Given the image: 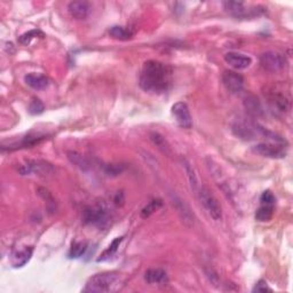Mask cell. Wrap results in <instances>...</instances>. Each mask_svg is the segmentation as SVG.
I'll return each mask as SVG.
<instances>
[{
    "label": "cell",
    "instance_id": "6da1fadb",
    "mask_svg": "<svg viewBox=\"0 0 293 293\" xmlns=\"http://www.w3.org/2000/svg\"><path fill=\"white\" fill-rule=\"evenodd\" d=\"M172 69L159 61L145 62L140 74V86L149 93H164L170 88Z\"/></svg>",
    "mask_w": 293,
    "mask_h": 293
},
{
    "label": "cell",
    "instance_id": "7a4b0ae2",
    "mask_svg": "<svg viewBox=\"0 0 293 293\" xmlns=\"http://www.w3.org/2000/svg\"><path fill=\"white\" fill-rule=\"evenodd\" d=\"M123 276L117 272H104L95 274L87 281L84 292H115L123 285Z\"/></svg>",
    "mask_w": 293,
    "mask_h": 293
},
{
    "label": "cell",
    "instance_id": "3957f363",
    "mask_svg": "<svg viewBox=\"0 0 293 293\" xmlns=\"http://www.w3.org/2000/svg\"><path fill=\"white\" fill-rule=\"evenodd\" d=\"M198 197L201 201L203 207L208 213L215 221H221L222 220V207L220 205L218 198L213 195L210 189L207 187H202L198 190Z\"/></svg>",
    "mask_w": 293,
    "mask_h": 293
},
{
    "label": "cell",
    "instance_id": "277c9868",
    "mask_svg": "<svg viewBox=\"0 0 293 293\" xmlns=\"http://www.w3.org/2000/svg\"><path fill=\"white\" fill-rule=\"evenodd\" d=\"M83 220L87 225L103 228L110 221V213L103 205L88 206L83 212Z\"/></svg>",
    "mask_w": 293,
    "mask_h": 293
},
{
    "label": "cell",
    "instance_id": "5b68a950",
    "mask_svg": "<svg viewBox=\"0 0 293 293\" xmlns=\"http://www.w3.org/2000/svg\"><path fill=\"white\" fill-rule=\"evenodd\" d=\"M18 172L21 175L37 174L41 176H47L54 173V167L48 162L41 159H29L24 164L18 166Z\"/></svg>",
    "mask_w": 293,
    "mask_h": 293
},
{
    "label": "cell",
    "instance_id": "8992f818",
    "mask_svg": "<svg viewBox=\"0 0 293 293\" xmlns=\"http://www.w3.org/2000/svg\"><path fill=\"white\" fill-rule=\"evenodd\" d=\"M260 64L266 71L278 72L287 66V61L283 54L269 50L260 55Z\"/></svg>",
    "mask_w": 293,
    "mask_h": 293
},
{
    "label": "cell",
    "instance_id": "52a82bcc",
    "mask_svg": "<svg viewBox=\"0 0 293 293\" xmlns=\"http://www.w3.org/2000/svg\"><path fill=\"white\" fill-rule=\"evenodd\" d=\"M253 151L260 156L273 158V159H281L286 156L284 145H280V143H258L253 147Z\"/></svg>",
    "mask_w": 293,
    "mask_h": 293
},
{
    "label": "cell",
    "instance_id": "ba28073f",
    "mask_svg": "<svg viewBox=\"0 0 293 293\" xmlns=\"http://www.w3.org/2000/svg\"><path fill=\"white\" fill-rule=\"evenodd\" d=\"M172 115L174 116L176 123L180 127L190 129L193 127V118L187 103L184 102H176L172 106Z\"/></svg>",
    "mask_w": 293,
    "mask_h": 293
},
{
    "label": "cell",
    "instance_id": "9c48e42d",
    "mask_svg": "<svg viewBox=\"0 0 293 293\" xmlns=\"http://www.w3.org/2000/svg\"><path fill=\"white\" fill-rule=\"evenodd\" d=\"M222 83L232 94H239L244 88V78L236 71L227 70L222 73Z\"/></svg>",
    "mask_w": 293,
    "mask_h": 293
},
{
    "label": "cell",
    "instance_id": "30bf717a",
    "mask_svg": "<svg viewBox=\"0 0 293 293\" xmlns=\"http://www.w3.org/2000/svg\"><path fill=\"white\" fill-rule=\"evenodd\" d=\"M268 104L274 113L278 115H284L289 113L291 108V102L289 97L282 94V93H272V94L268 96Z\"/></svg>",
    "mask_w": 293,
    "mask_h": 293
},
{
    "label": "cell",
    "instance_id": "8fae6325",
    "mask_svg": "<svg viewBox=\"0 0 293 293\" xmlns=\"http://www.w3.org/2000/svg\"><path fill=\"white\" fill-rule=\"evenodd\" d=\"M225 61L236 70H244V69H248L252 64V59L248 55L237 52L227 53L225 55Z\"/></svg>",
    "mask_w": 293,
    "mask_h": 293
},
{
    "label": "cell",
    "instance_id": "7c38bea8",
    "mask_svg": "<svg viewBox=\"0 0 293 293\" xmlns=\"http://www.w3.org/2000/svg\"><path fill=\"white\" fill-rule=\"evenodd\" d=\"M68 12L76 20H85L92 12V5L88 2H71L68 4Z\"/></svg>",
    "mask_w": 293,
    "mask_h": 293
},
{
    "label": "cell",
    "instance_id": "4fadbf2b",
    "mask_svg": "<svg viewBox=\"0 0 293 293\" xmlns=\"http://www.w3.org/2000/svg\"><path fill=\"white\" fill-rule=\"evenodd\" d=\"M24 82L28 86H30L31 88H34V90H37V91L46 90L49 84L48 78L46 77L45 74L36 73V72L28 73L24 77Z\"/></svg>",
    "mask_w": 293,
    "mask_h": 293
},
{
    "label": "cell",
    "instance_id": "5bb4252c",
    "mask_svg": "<svg viewBox=\"0 0 293 293\" xmlns=\"http://www.w3.org/2000/svg\"><path fill=\"white\" fill-rule=\"evenodd\" d=\"M145 280L149 284H166L169 282L167 273L161 268H150L145 274Z\"/></svg>",
    "mask_w": 293,
    "mask_h": 293
},
{
    "label": "cell",
    "instance_id": "9a60e30c",
    "mask_svg": "<svg viewBox=\"0 0 293 293\" xmlns=\"http://www.w3.org/2000/svg\"><path fill=\"white\" fill-rule=\"evenodd\" d=\"M149 140L151 141V143L155 146L158 150L164 153L166 156L172 155V148L170 146V143L167 142L164 136H162L161 133L158 132H150L149 133Z\"/></svg>",
    "mask_w": 293,
    "mask_h": 293
},
{
    "label": "cell",
    "instance_id": "2e32d148",
    "mask_svg": "<svg viewBox=\"0 0 293 293\" xmlns=\"http://www.w3.org/2000/svg\"><path fill=\"white\" fill-rule=\"evenodd\" d=\"M172 202H173V205L175 206L176 210H178L180 217L182 218V220L188 223V225H193L194 223V215L190 211V207L185 204L183 199H181L180 197L175 196L172 198Z\"/></svg>",
    "mask_w": 293,
    "mask_h": 293
},
{
    "label": "cell",
    "instance_id": "e0dca14e",
    "mask_svg": "<svg viewBox=\"0 0 293 293\" xmlns=\"http://www.w3.org/2000/svg\"><path fill=\"white\" fill-rule=\"evenodd\" d=\"M244 106L246 111H248L251 116H253V117H259V116L263 115V108L261 105V102H260L258 97H255L254 95H249L245 97Z\"/></svg>",
    "mask_w": 293,
    "mask_h": 293
},
{
    "label": "cell",
    "instance_id": "ac0fdd59",
    "mask_svg": "<svg viewBox=\"0 0 293 293\" xmlns=\"http://www.w3.org/2000/svg\"><path fill=\"white\" fill-rule=\"evenodd\" d=\"M32 253H34V248H24L21 251H17L13 254L12 258V264L14 268H21L24 266L26 262H29V260L32 257Z\"/></svg>",
    "mask_w": 293,
    "mask_h": 293
},
{
    "label": "cell",
    "instance_id": "d6986e66",
    "mask_svg": "<svg viewBox=\"0 0 293 293\" xmlns=\"http://www.w3.org/2000/svg\"><path fill=\"white\" fill-rule=\"evenodd\" d=\"M67 157H68V159L70 161L71 164L77 166L78 169H81L82 171L86 172L92 167L91 162L88 161L85 156H83L82 153L76 152V151H68Z\"/></svg>",
    "mask_w": 293,
    "mask_h": 293
},
{
    "label": "cell",
    "instance_id": "ffe728a7",
    "mask_svg": "<svg viewBox=\"0 0 293 293\" xmlns=\"http://www.w3.org/2000/svg\"><path fill=\"white\" fill-rule=\"evenodd\" d=\"M223 7L230 15L235 17H246V9L244 7V3L242 2H225Z\"/></svg>",
    "mask_w": 293,
    "mask_h": 293
},
{
    "label": "cell",
    "instance_id": "44dd1931",
    "mask_svg": "<svg viewBox=\"0 0 293 293\" xmlns=\"http://www.w3.org/2000/svg\"><path fill=\"white\" fill-rule=\"evenodd\" d=\"M109 35L115 39L118 40H128L133 38V32L125 26L115 25L111 26L109 30Z\"/></svg>",
    "mask_w": 293,
    "mask_h": 293
},
{
    "label": "cell",
    "instance_id": "7402d4cb",
    "mask_svg": "<svg viewBox=\"0 0 293 293\" xmlns=\"http://www.w3.org/2000/svg\"><path fill=\"white\" fill-rule=\"evenodd\" d=\"M182 166L184 169V172L187 173V178L189 180V184L195 193H198L199 190V184H198V179L197 175L195 173V170L193 169V166L190 165V163L187 159H182Z\"/></svg>",
    "mask_w": 293,
    "mask_h": 293
},
{
    "label": "cell",
    "instance_id": "603a6c76",
    "mask_svg": "<svg viewBox=\"0 0 293 293\" xmlns=\"http://www.w3.org/2000/svg\"><path fill=\"white\" fill-rule=\"evenodd\" d=\"M274 210H275V205H263L261 204V206L255 212V220L259 222L271 221L274 216Z\"/></svg>",
    "mask_w": 293,
    "mask_h": 293
},
{
    "label": "cell",
    "instance_id": "cb8c5ba5",
    "mask_svg": "<svg viewBox=\"0 0 293 293\" xmlns=\"http://www.w3.org/2000/svg\"><path fill=\"white\" fill-rule=\"evenodd\" d=\"M44 37H45V34L43 31H40L38 29L30 30L28 32H24V34L18 37V43L23 46H28V45L31 44V41L34 39L44 38Z\"/></svg>",
    "mask_w": 293,
    "mask_h": 293
},
{
    "label": "cell",
    "instance_id": "d4e9b609",
    "mask_svg": "<svg viewBox=\"0 0 293 293\" xmlns=\"http://www.w3.org/2000/svg\"><path fill=\"white\" fill-rule=\"evenodd\" d=\"M87 251V244L85 242H73L71 244L70 251H69V258L78 259L83 257Z\"/></svg>",
    "mask_w": 293,
    "mask_h": 293
},
{
    "label": "cell",
    "instance_id": "484cf974",
    "mask_svg": "<svg viewBox=\"0 0 293 293\" xmlns=\"http://www.w3.org/2000/svg\"><path fill=\"white\" fill-rule=\"evenodd\" d=\"M162 205H163V202L161 201V199H153V201L147 204V205L142 208L141 217L143 218V219H147V218L153 215V213H155L156 211L159 210Z\"/></svg>",
    "mask_w": 293,
    "mask_h": 293
},
{
    "label": "cell",
    "instance_id": "4316f807",
    "mask_svg": "<svg viewBox=\"0 0 293 293\" xmlns=\"http://www.w3.org/2000/svg\"><path fill=\"white\" fill-rule=\"evenodd\" d=\"M122 241H123V237H117V238L114 239L113 243H111V244L109 245V248L106 249L103 253H102L101 258L99 259V261H101V260H105V259L110 258L111 255H113V254L116 252V251L118 250L119 244L122 243Z\"/></svg>",
    "mask_w": 293,
    "mask_h": 293
},
{
    "label": "cell",
    "instance_id": "83f0119b",
    "mask_svg": "<svg viewBox=\"0 0 293 293\" xmlns=\"http://www.w3.org/2000/svg\"><path fill=\"white\" fill-rule=\"evenodd\" d=\"M44 110H45V105L43 102H41L38 97H34L29 104V113L31 115L37 116V115L43 114Z\"/></svg>",
    "mask_w": 293,
    "mask_h": 293
},
{
    "label": "cell",
    "instance_id": "f1b7e54d",
    "mask_svg": "<svg viewBox=\"0 0 293 293\" xmlns=\"http://www.w3.org/2000/svg\"><path fill=\"white\" fill-rule=\"evenodd\" d=\"M124 166L120 164H108L103 166V172L104 174L108 176H117L120 173H123Z\"/></svg>",
    "mask_w": 293,
    "mask_h": 293
},
{
    "label": "cell",
    "instance_id": "f546056e",
    "mask_svg": "<svg viewBox=\"0 0 293 293\" xmlns=\"http://www.w3.org/2000/svg\"><path fill=\"white\" fill-rule=\"evenodd\" d=\"M276 198L274 196V194L271 192V190H266L263 192L261 197H260V203L263 204V205H275Z\"/></svg>",
    "mask_w": 293,
    "mask_h": 293
},
{
    "label": "cell",
    "instance_id": "4dcf8cb0",
    "mask_svg": "<svg viewBox=\"0 0 293 293\" xmlns=\"http://www.w3.org/2000/svg\"><path fill=\"white\" fill-rule=\"evenodd\" d=\"M273 290L269 287V285L267 284L266 281H259L257 284H255L253 292H272Z\"/></svg>",
    "mask_w": 293,
    "mask_h": 293
}]
</instances>
